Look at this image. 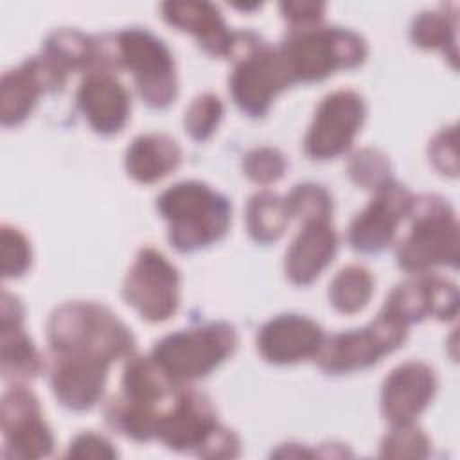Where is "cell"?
<instances>
[{"mask_svg": "<svg viewBox=\"0 0 460 460\" xmlns=\"http://www.w3.org/2000/svg\"><path fill=\"white\" fill-rule=\"evenodd\" d=\"M47 341L56 356L97 359L111 365L135 354L131 329L106 305L74 300L58 305L47 320Z\"/></svg>", "mask_w": 460, "mask_h": 460, "instance_id": "cell-1", "label": "cell"}, {"mask_svg": "<svg viewBox=\"0 0 460 460\" xmlns=\"http://www.w3.org/2000/svg\"><path fill=\"white\" fill-rule=\"evenodd\" d=\"M99 68L129 70L140 99L155 110L171 106L178 95L172 52L147 29H124L99 38Z\"/></svg>", "mask_w": 460, "mask_h": 460, "instance_id": "cell-2", "label": "cell"}, {"mask_svg": "<svg viewBox=\"0 0 460 460\" xmlns=\"http://www.w3.org/2000/svg\"><path fill=\"white\" fill-rule=\"evenodd\" d=\"M156 208L167 223L169 243L181 253L221 241L232 221L230 201L198 180L178 181L165 189L156 198Z\"/></svg>", "mask_w": 460, "mask_h": 460, "instance_id": "cell-3", "label": "cell"}, {"mask_svg": "<svg viewBox=\"0 0 460 460\" xmlns=\"http://www.w3.org/2000/svg\"><path fill=\"white\" fill-rule=\"evenodd\" d=\"M228 58L234 61L228 79L230 95L252 119H262L273 99L295 83L280 49L252 31L234 32Z\"/></svg>", "mask_w": 460, "mask_h": 460, "instance_id": "cell-4", "label": "cell"}, {"mask_svg": "<svg viewBox=\"0 0 460 460\" xmlns=\"http://www.w3.org/2000/svg\"><path fill=\"white\" fill-rule=\"evenodd\" d=\"M410 232L399 241L395 257L410 275L429 273L437 266L458 264V221L453 207L440 196H415Z\"/></svg>", "mask_w": 460, "mask_h": 460, "instance_id": "cell-5", "label": "cell"}, {"mask_svg": "<svg viewBox=\"0 0 460 460\" xmlns=\"http://www.w3.org/2000/svg\"><path fill=\"white\" fill-rule=\"evenodd\" d=\"M295 83H314L338 70L359 66L368 54L367 41L343 27L291 29L279 45Z\"/></svg>", "mask_w": 460, "mask_h": 460, "instance_id": "cell-6", "label": "cell"}, {"mask_svg": "<svg viewBox=\"0 0 460 460\" xmlns=\"http://www.w3.org/2000/svg\"><path fill=\"white\" fill-rule=\"evenodd\" d=\"M237 347V332L228 322H208L171 332L151 350L153 359L178 383L208 376Z\"/></svg>", "mask_w": 460, "mask_h": 460, "instance_id": "cell-7", "label": "cell"}, {"mask_svg": "<svg viewBox=\"0 0 460 460\" xmlns=\"http://www.w3.org/2000/svg\"><path fill=\"white\" fill-rule=\"evenodd\" d=\"M408 336V325L381 311L374 322L325 336L314 363L327 374H350L368 368L399 349Z\"/></svg>", "mask_w": 460, "mask_h": 460, "instance_id": "cell-8", "label": "cell"}, {"mask_svg": "<svg viewBox=\"0 0 460 460\" xmlns=\"http://www.w3.org/2000/svg\"><path fill=\"white\" fill-rule=\"evenodd\" d=\"M225 428L217 420L212 401L203 392L183 385L160 415L155 438L172 451L208 458Z\"/></svg>", "mask_w": 460, "mask_h": 460, "instance_id": "cell-9", "label": "cell"}, {"mask_svg": "<svg viewBox=\"0 0 460 460\" xmlns=\"http://www.w3.org/2000/svg\"><path fill=\"white\" fill-rule=\"evenodd\" d=\"M122 298L146 322H165L180 305V271L162 252L146 246L124 277Z\"/></svg>", "mask_w": 460, "mask_h": 460, "instance_id": "cell-10", "label": "cell"}, {"mask_svg": "<svg viewBox=\"0 0 460 460\" xmlns=\"http://www.w3.org/2000/svg\"><path fill=\"white\" fill-rule=\"evenodd\" d=\"M367 117L365 99L349 88L327 93L307 128L304 151L313 160H331L350 149Z\"/></svg>", "mask_w": 460, "mask_h": 460, "instance_id": "cell-11", "label": "cell"}, {"mask_svg": "<svg viewBox=\"0 0 460 460\" xmlns=\"http://www.w3.org/2000/svg\"><path fill=\"white\" fill-rule=\"evenodd\" d=\"M0 428L4 435L2 456L9 460H32L54 451V435L38 397L23 383L11 385L0 402Z\"/></svg>", "mask_w": 460, "mask_h": 460, "instance_id": "cell-12", "label": "cell"}, {"mask_svg": "<svg viewBox=\"0 0 460 460\" xmlns=\"http://www.w3.org/2000/svg\"><path fill=\"white\" fill-rule=\"evenodd\" d=\"M415 196L395 180L374 190L368 205L349 225L347 241L359 253H379L392 244L397 226L410 216Z\"/></svg>", "mask_w": 460, "mask_h": 460, "instance_id": "cell-13", "label": "cell"}, {"mask_svg": "<svg viewBox=\"0 0 460 460\" xmlns=\"http://www.w3.org/2000/svg\"><path fill=\"white\" fill-rule=\"evenodd\" d=\"M68 72L59 68L49 58L34 56L13 70H7L0 81V122L4 128L22 124L34 110L38 99L63 88Z\"/></svg>", "mask_w": 460, "mask_h": 460, "instance_id": "cell-14", "label": "cell"}, {"mask_svg": "<svg viewBox=\"0 0 460 460\" xmlns=\"http://www.w3.org/2000/svg\"><path fill=\"white\" fill-rule=\"evenodd\" d=\"M381 311L408 327L426 318L455 320L458 313V289L444 277L419 273L397 284L386 296Z\"/></svg>", "mask_w": 460, "mask_h": 460, "instance_id": "cell-15", "label": "cell"}, {"mask_svg": "<svg viewBox=\"0 0 460 460\" xmlns=\"http://www.w3.org/2000/svg\"><path fill=\"white\" fill-rule=\"evenodd\" d=\"M75 101L88 126L99 135H115L129 120V92L110 70L95 68L86 72L79 83Z\"/></svg>", "mask_w": 460, "mask_h": 460, "instance_id": "cell-16", "label": "cell"}, {"mask_svg": "<svg viewBox=\"0 0 460 460\" xmlns=\"http://www.w3.org/2000/svg\"><path fill=\"white\" fill-rule=\"evenodd\" d=\"M435 392V370L424 361H406L383 381L381 413L390 426L413 422L433 401Z\"/></svg>", "mask_w": 460, "mask_h": 460, "instance_id": "cell-17", "label": "cell"}, {"mask_svg": "<svg viewBox=\"0 0 460 460\" xmlns=\"http://www.w3.org/2000/svg\"><path fill=\"white\" fill-rule=\"evenodd\" d=\"M325 334L322 327L304 314H279L268 320L257 334V350L268 363L293 365L314 359Z\"/></svg>", "mask_w": 460, "mask_h": 460, "instance_id": "cell-18", "label": "cell"}, {"mask_svg": "<svg viewBox=\"0 0 460 460\" xmlns=\"http://www.w3.org/2000/svg\"><path fill=\"white\" fill-rule=\"evenodd\" d=\"M25 307L18 296L2 293L0 316V372L4 381L14 385L32 379L45 368L43 356L23 327Z\"/></svg>", "mask_w": 460, "mask_h": 460, "instance_id": "cell-19", "label": "cell"}, {"mask_svg": "<svg viewBox=\"0 0 460 460\" xmlns=\"http://www.w3.org/2000/svg\"><path fill=\"white\" fill-rule=\"evenodd\" d=\"M110 365L97 359L52 354L49 381L54 397L72 411L93 408L104 392Z\"/></svg>", "mask_w": 460, "mask_h": 460, "instance_id": "cell-20", "label": "cell"}, {"mask_svg": "<svg viewBox=\"0 0 460 460\" xmlns=\"http://www.w3.org/2000/svg\"><path fill=\"white\" fill-rule=\"evenodd\" d=\"M338 234L331 219L305 221L284 257V273L295 286H309L332 262Z\"/></svg>", "mask_w": 460, "mask_h": 460, "instance_id": "cell-21", "label": "cell"}, {"mask_svg": "<svg viewBox=\"0 0 460 460\" xmlns=\"http://www.w3.org/2000/svg\"><path fill=\"white\" fill-rule=\"evenodd\" d=\"M162 18L178 31L192 34L207 54L228 58L234 32L216 5L208 2H165L162 4Z\"/></svg>", "mask_w": 460, "mask_h": 460, "instance_id": "cell-22", "label": "cell"}, {"mask_svg": "<svg viewBox=\"0 0 460 460\" xmlns=\"http://www.w3.org/2000/svg\"><path fill=\"white\" fill-rule=\"evenodd\" d=\"M181 164V147L165 133L138 135L124 155V167L129 178L149 185L169 176Z\"/></svg>", "mask_w": 460, "mask_h": 460, "instance_id": "cell-23", "label": "cell"}, {"mask_svg": "<svg viewBox=\"0 0 460 460\" xmlns=\"http://www.w3.org/2000/svg\"><path fill=\"white\" fill-rule=\"evenodd\" d=\"M45 58L54 61L65 72L99 68V40L75 29H58L43 43Z\"/></svg>", "mask_w": 460, "mask_h": 460, "instance_id": "cell-24", "label": "cell"}, {"mask_svg": "<svg viewBox=\"0 0 460 460\" xmlns=\"http://www.w3.org/2000/svg\"><path fill=\"white\" fill-rule=\"evenodd\" d=\"M244 221L246 230L255 243L270 244L277 241L289 223L286 199L271 190L255 192L246 203Z\"/></svg>", "mask_w": 460, "mask_h": 460, "instance_id": "cell-25", "label": "cell"}, {"mask_svg": "<svg viewBox=\"0 0 460 460\" xmlns=\"http://www.w3.org/2000/svg\"><path fill=\"white\" fill-rule=\"evenodd\" d=\"M374 295V277L361 264L341 268L329 284V300L338 313L354 314L367 307Z\"/></svg>", "mask_w": 460, "mask_h": 460, "instance_id": "cell-26", "label": "cell"}, {"mask_svg": "<svg viewBox=\"0 0 460 460\" xmlns=\"http://www.w3.org/2000/svg\"><path fill=\"white\" fill-rule=\"evenodd\" d=\"M411 41L424 49H438L456 66V14L447 11H424L415 16L410 29Z\"/></svg>", "mask_w": 460, "mask_h": 460, "instance_id": "cell-27", "label": "cell"}, {"mask_svg": "<svg viewBox=\"0 0 460 460\" xmlns=\"http://www.w3.org/2000/svg\"><path fill=\"white\" fill-rule=\"evenodd\" d=\"M289 217L305 221H322L332 217V198L323 185L298 183L284 198Z\"/></svg>", "mask_w": 460, "mask_h": 460, "instance_id": "cell-28", "label": "cell"}, {"mask_svg": "<svg viewBox=\"0 0 460 460\" xmlns=\"http://www.w3.org/2000/svg\"><path fill=\"white\" fill-rule=\"evenodd\" d=\"M429 447L428 435L413 422L392 424L379 444V455L385 458H426Z\"/></svg>", "mask_w": 460, "mask_h": 460, "instance_id": "cell-29", "label": "cell"}, {"mask_svg": "<svg viewBox=\"0 0 460 460\" xmlns=\"http://www.w3.org/2000/svg\"><path fill=\"white\" fill-rule=\"evenodd\" d=\"M223 111H225L223 102L216 93H210V92L199 93L190 101L189 108L185 110V115H183L185 133L198 142L208 140L216 133L223 119Z\"/></svg>", "mask_w": 460, "mask_h": 460, "instance_id": "cell-30", "label": "cell"}, {"mask_svg": "<svg viewBox=\"0 0 460 460\" xmlns=\"http://www.w3.org/2000/svg\"><path fill=\"white\" fill-rule=\"evenodd\" d=\"M347 174L356 185L376 190L392 180V164L388 156L379 149L363 147L349 156Z\"/></svg>", "mask_w": 460, "mask_h": 460, "instance_id": "cell-31", "label": "cell"}, {"mask_svg": "<svg viewBox=\"0 0 460 460\" xmlns=\"http://www.w3.org/2000/svg\"><path fill=\"white\" fill-rule=\"evenodd\" d=\"M0 244L4 279L11 280L25 275L32 262V248L29 237L16 226L2 225Z\"/></svg>", "mask_w": 460, "mask_h": 460, "instance_id": "cell-32", "label": "cell"}, {"mask_svg": "<svg viewBox=\"0 0 460 460\" xmlns=\"http://www.w3.org/2000/svg\"><path fill=\"white\" fill-rule=\"evenodd\" d=\"M286 156L275 147H253L243 156L244 174L259 185H270L280 180L286 172Z\"/></svg>", "mask_w": 460, "mask_h": 460, "instance_id": "cell-33", "label": "cell"}, {"mask_svg": "<svg viewBox=\"0 0 460 460\" xmlns=\"http://www.w3.org/2000/svg\"><path fill=\"white\" fill-rule=\"evenodd\" d=\"M429 162L442 174L455 178L458 174V149H456V126L442 128L429 142Z\"/></svg>", "mask_w": 460, "mask_h": 460, "instance_id": "cell-34", "label": "cell"}, {"mask_svg": "<svg viewBox=\"0 0 460 460\" xmlns=\"http://www.w3.org/2000/svg\"><path fill=\"white\" fill-rule=\"evenodd\" d=\"M117 449L106 437L92 431L79 433L66 449L68 458H117Z\"/></svg>", "mask_w": 460, "mask_h": 460, "instance_id": "cell-35", "label": "cell"}, {"mask_svg": "<svg viewBox=\"0 0 460 460\" xmlns=\"http://www.w3.org/2000/svg\"><path fill=\"white\" fill-rule=\"evenodd\" d=\"M282 16L295 27H311L318 25V22L323 18L325 4L322 2H282L280 4Z\"/></svg>", "mask_w": 460, "mask_h": 460, "instance_id": "cell-36", "label": "cell"}]
</instances>
